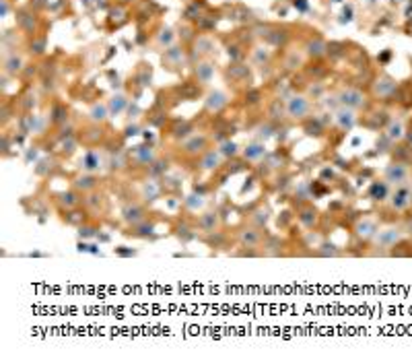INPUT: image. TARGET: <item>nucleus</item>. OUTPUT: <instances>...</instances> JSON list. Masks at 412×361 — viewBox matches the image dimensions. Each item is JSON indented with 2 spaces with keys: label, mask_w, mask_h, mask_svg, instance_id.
Masks as SVG:
<instances>
[{
  "label": "nucleus",
  "mask_w": 412,
  "mask_h": 361,
  "mask_svg": "<svg viewBox=\"0 0 412 361\" xmlns=\"http://www.w3.org/2000/svg\"><path fill=\"white\" fill-rule=\"evenodd\" d=\"M286 114L291 116L293 120H303L309 114V101L305 99V97H301V95L291 97L288 103H286Z\"/></svg>",
  "instance_id": "1"
},
{
  "label": "nucleus",
  "mask_w": 412,
  "mask_h": 361,
  "mask_svg": "<svg viewBox=\"0 0 412 361\" xmlns=\"http://www.w3.org/2000/svg\"><path fill=\"white\" fill-rule=\"evenodd\" d=\"M144 215H146L144 209L136 202L124 204V209H122V219L126 221L128 225H136V223H140V221H144Z\"/></svg>",
  "instance_id": "2"
},
{
  "label": "nucleus",
  "mask_w": 412,
  "mask_h": 361,
  "mask_svg": "<svg viewBox=\"0 0 412 361\" xmlns=\"http://www.w3.org/2000/svg\"><path fill=\"white\" fill-rule=\"evenodd\" d=\"M340 101L344 107L359 109V107H365V95L361 91H356V89H346V91H342Z\"/></svg>",
  "instance_id": "3"
},
{
  "label": "nucleus",
  "mask_w": 412,
  "mask_h": 361,
  "mask_svg": "<svg viewBox=\"0 0 412 361\" xmlns=\"http://www.w3.org/2000/svg\"><path fill=\"white\" fill-rule=\"evenodd\" d=\"M412 202V190L406 188V186H400V188H396V192L392 194V206L396 211H404L408 209Z\"/></svg>",
  "instance_id": "4"
},
{
  "label": "nucleus",
  "mask_w": 412,
  "mask_h": 361,
  "mask_svg": "<svg viewBox=\"0 0 412 361\" xmlns=\"http://www.w3.org/2000/svg\"><path fill=\"white\" fill-rule=\"evenodd\" d=\"M406 178H408V170L402 163H392L386 168V182L390 184H402L406 182Z\"/></svg>",
  "instance_id": "5"
},
{
  "label": "nucleus",
  "mask_w": 412,
  "mask_h": 361,
  "mask_svg": "<svg viewBox=\"0 0 412 361\" xmlns=\"http://www.w3.org/2000/svg\"><path fill=\"white\" fill-rule=\"evenodd\" d=\"M132 159L138 163V165H153V161L157 159V155H155V149L142 145V147H136L132 151Z\"/></svg>",
  "instance_id": "6"
},
{
  "label": "nucleus",
  "mask_w": 412,
  "mask_h": 361,
  "mask_svg": "<svg viewBox=\"0 0 412 361\" xmlns=\"http://www.w3.org/2000/svg\"><path fill=\"white\" fill-rule=\"evenodd\" d=\"M72 186L80 192H95V188H97V178L93 174H80L72 180Z\"/></svg>",
  "instance_id": "7"
},
{
  "label": "nucleus",
  "mask_w": 412,
  "mask_h": 361,
  "mask_svg": "<svg viewBox=\"0 0 412 361\" xmlns=\"http://www.w3.org/2000/svg\"><path fill=\"white\" fill-rule=\"evenodd\" d=\"M80 168L85 170L87 174L99 172V170H101V155H99L97 151H89V153H85V157L80 159Z\"/></svg>",
  "instance_id": "8"
},
{
  "label": "nucleus",
  "mask_w": 412,
  "mask_h": 361,
  "mask_svg": "<svg viewBox=\"0 0 412 361\" xmlns=\"http://www.w3.org/2000/svg\"><path fill=\"white\" fill-rule=\"evenodd\" d=\"M221 151H214V149H210V151H206L204 155H202V161H200V168L202 170H206V172H210V170H216L218 165H221Z\"/></svg>",
  "instance_id": "9"
},
{
  "label": "nucleus",
  "mask_w": 412,
  "mask_h": 361,
  "mask_svg": "<svg viewBox=\"0 0 412 361\" xmlns=\"http://www.w3.org/2000/svg\"><path fill=\"white\" fill-rule=\"evenodd\" d=\"M398 240H400V233H398V229H381L379 233H375V242L379 244V246H383V248H390V246H394Z\"/></svg>",
  "instance_id": "10"
},
{
  "label": "nucleus",
  "mask_w": 412,
  "mask_h": 361,
  "mask_svg": "<svg viewBox=\"0 0 412 361\" xmlns=\"http://www.w3.org/2000/svg\"><path fill=\"white\" fill-rule=\"evenodd\" d=\"M206 149V136H192L184 143V153L188 155H198V153H204Z\"/></svg>",
  "instance_id": "11"
},
{
  "label": "nucleus",
  "mask_w": 412,
  "mask_h": 361,
  "mask_svg": "<svg viewBox=\"0 0 412 361\" xmlns=\"http://www.w3.org/2000/svg\"><path fill=\"white\" fill-rule=\"evenodd\" d=\"M198 227L204 231V233H212L216 227H218V215L214 211H208L200 215V221H198Z\"/></svg>",
  "instance_id": "12"
},
{
  "label": "nucleus",
  "mask_w": 412,
  "mask_h": 361,
  "mask_svg": "<svg viewBox=\"0 0 412 361\" xmlns=\"http://www.w3.org/2000/svg\"><path fill=\"white\" fill-rule=\"evenodd\" d=\"M225 103H227V97L221 91H212L206 97V109H208V112H218L221 107H225Z\"/></svg>",
  "instance_id": "13"
},
{
  "label": "nucleus",
  "mask_w": 412,
  "mask_h": 361,
  "mask_svg": "<svg viewBox=\"0 0 412 361\" xmlns=\"http://www.w3.org/2000/svg\"><path fill=\"white\" fill-rule=\"evenodd\" d=\"M336 122L340 128H352L354 124V112L350 107H340L336 112Z\"/></svg>",
  "instance_id": "14"
},
{
  "label": "nucleus",
  "mask_w": 412,
  "mask_h": 361,
  "mask_svg": "<svg viewBox=\"0 0 412 361\" xmlns=\"http://www.w3.org/2000/svg\"><path fill=\"white\" fill-rule=\"evenodd\" d=\"M243 155H245V159H250V161H258V159H262L266 155V147L262 143H252V145L245 147Z\"/></svg>",
  "instance_id": "15"
},
{
  "label": "nucleus",
  "mask_w": 412,
  "mask_h": 361,
  "mask_svg": "<svg viewBox=\"0 0 412 361\" xmlns=\"http://www.w3.org/2000/svg\"><path fill=\"white\" fill-rule=\"evenodd\" d=\"M299 221L305 227H313L315 223H318V211H315L313 206H303V209L299 211Z\"/></svg>",
  "instance_id": "16"
},
{
  "label": "nucleus",
  "mask_w": 412,
  "mask_h": 361,
  "mask_svg": "<svg viewBox=\"0 0 412 361\" xmlns=\"http://www.w3.org/2000/svg\"><path fill=\"white\" fill-rule=\"evenodd\" d=\"M377 233V227L373 221H369V219H363L359 225H356V235L359 238H373V235Z\"/></svg>",
  "instance_id": "17"
},
{
  "label": "nucleus",
  "mask_w": 412,
  "mask_h": 361,
  "mask_svg": "<svg viewBox=\"0 0 412 361\" xmlns=\"http://www.w3.org/2000/svg\"><path fill=\"white\" fill-rule=\"evenodd\" d=\"M396 89V83L392 81V79H388V77H383L377 85H375V93L379 95V97H388V95H392V91Z\"/></svg>",
  "instance_id": "18"
},
{
  "label": "nucleus",
  "mask_w": 412,
  "mask_h": 361,
  "mask_svg": "<svg viewBox=\"0 0 412 361\" xmlns=\"http://www.w3.org/2000/svg\"><path fill=\"white\" fill-rule=\"evenodd\" d=\"M239 240H241L243 246L252 248V246H256V244L260 242V233H258L256 229H243V231L239 233Z\"/></svg>",
  "instance_id": "19"
},
{
  "label": "nucleus",
  "mask_w": 412,
  "mask_h": 361,
  "mask_svg": "<svg viewBox=\"0 0 412 361\" xmlns=\"http://www.w3.org/2000/svg\"><path fill=\"white\" fill-rule=\"evenodd\" d=\"M212 73H214V68H212V64H208V62H200V64L196 66V75H198V79H200L202 83H208V81L212 79Z\"/></svg>",
  "instance_id": "20"
},
{
  "label": "nucleus",
  "mask_w": 412,
  "mask_h": 361,
  "mask_svg": "<svg viewBox=\"0 0 412 361\" xmlns=\"http://www.w3.org/2000/svg\"><path fill=\"white\" fill-rule=\"evenodd\" d=\"M326 50H328V46L324 44L322 39H313V41H309L307 44V52H309V56H324L326 54Z\"/></svg>",
  "instance_id": "21"
},
{
  "label": "nucleus",
  "mask_w": 412,
  "mask_h": 361,
  "mask_svg": "<svg viewBox=\"0 0 412 361\" xmlns=\"http://www.w3.org/2000/svg\"><path fill=\"white\" fill-rule=\"evenodd\" d=\"M159 194H161V188L157 182H146L144 188H142V196L146 200H157L159 198Z\"/></svg>",
  "instance_id": "22"
},
{
  "label": "nucleus",
  "mask_w": 412,
  "mask_h": 361,
  "mask_svg": "<svg viewBox=\"0 0 412 361\" xmlns=\"http://www.w3.org/2000/svg\"><path fill=\"white\" fill-rule=\"evenodd\" d=\"M58 198H60V204L66 206V209H72V206L78 204V198H76V194H74V192H62Z\"/></svg>",
  "instance_id": "23"
},
{
  "label": "nucleus",
  "mask_w": 412,
  "mask_h": 361,
  "mask_svg": "<svg viewBox=\"0 0 412 361\" xmlns=\"http://www.w3.org/2000/svg\"><path fill=\"white\" fill-rule=\"evenodd\" d=\"M89 116H91V120H95V122H103V120L107 118V107H105V105H93V107H91V112H89Z\"/></svg>",
  "instance_id": "24"
},
{
  "label": "nucleus",
  "mask_w": 412,
  "mask_h": 361,
  "mask_svg": "<svg viewBox=\"0 0 412 361\" xmlns=\"http://www.w3.org/2000/svg\"><path fill=\"white\" fill-rule=\"evenodd\" d=\"M218 151H221V155H223V157H235V155H237V145L233 143V141H225Z\"/></svg>",
  "instance_id": "25"
},
{
  "label": "nucleus",
  "mask_w": 412,
  "mask_h": 361,
  "mask_svg": "<svg viewBox=\"0 0 412 361\" xmlns=\"http://www.w3.org/2000/svg\"><path fill=\"white\" fill-rule=\"evenodd\" d=\"M126 165H128V159H126V155H122V153H118V157L114 155L109 159V168L112 170H124Z\"/></svg>",
  "instance_id": "26"
},
{
  "label": "nucleus",
  "mask_w": 412,
  "mask_h": 361,
  "mask_svg": "<svg viewBox=\"0 0 412 361\" xmlns=\"http://www.w3.org/2000/svg\"><path fill=\"white\" fill-rule=\"evenodd\" d=\"M190 132H192V126H190V124H186V122L182 124V126H175L173 128V136L175 138H186Z\"/></svg>",
  "instance_id": "27"
},
{
  "label": "nucleus",
  "mask_w": 412,
  "mask_h": 361,
  "mask_svg": "<svg viewBox=\"0 0 412 361\" xmlns=\"http://www.w3.org/2000/svg\"><path fill=\"white\" fill-rule=\"evenodd\" d=\"M124 105H126V99H124L122 95H118V97H114V99H112V103H109V109L118 114V112H122V107H124Z\"/></svg>",
  "instance_id": "28"
},
{
  "label": "nucleus",
  "mask_w": 412,
  "mask_h": 361,
  "mask_svg": "<svg viewBox=\"0 0 412 361\" xmlns=\"http://www.w3.org/2000/svg\"><path fill=\"white\" fill-rule=\"evenodd\" d=\"M388 134H390V138H396V141H398V138H402V136H404V132H402V124H398V122L392 124Z\"/></svg>",
  "instance_id": "29"
},
{
  "label": "nucleus",
  "mask_w": 412,
  "mask_h": 361,
  "mask_svg": "<svg viewBox=\"0 0 412 361\" xmlns=\"http://www.w3.org/2000/svg\"><path fill=\"white\" fill-rule=\"evenodd\" d=\"M21 68V58H17V56H10L8 60H6V71H19Z\"/></svg>",
  "instance_id": "30"
},
{
  "label": "nucleus",
  "mask_w": 412,
  "mask_h": 361,
  "mask_svg": "<svg viewBox=\"0 0 412 361\" xmlns=\"http://www.w3.org/2000/svg\"><path fill=\"white\" fill-rule=\"evenodd\" d=\"M78 233H80V238H95V229L93 227H80Z\"/></svg>",
  "instance_id": "31"
},
{
  "label": "nucleus",
  "mask_w": 412,
  "mask_h": 361,
  "mask_svg": "<svg viewBox=\"0 0 412 361\" xmlns=\"http://www.w3.org/2000/svg\"><path fill=\"white\" fill-rule=\"evenodd\" d=\"M74 147H76V143H74L72 138H70V141H68V143H64V145H62V153H66V155H70V153L74 151Z\"/></svg>",
  "instance_id": "32"
},
{
  "label": "nucleus",
  "mask_w": 412,
  "mask_h": 361,
  "mask_svg": "<svg viewBox=\"0 0 412 361\" xmlns=\"http://www.w3.org/2000/svg\"><path fill=\"white\" fill-rule=\"evenodd\" d=\"M386 196V186H381V188H377V186H373V196Z\"/></svg>",
  "instance_id": "33"
}]
</instances>
